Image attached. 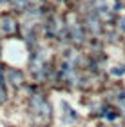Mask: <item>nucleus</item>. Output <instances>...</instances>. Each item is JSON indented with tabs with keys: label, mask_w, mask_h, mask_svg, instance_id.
<instances>
[{
	"label": "nucleus",
	"mask_w": 125,
	"mask_h": 127,
	"mask_svg": "<svg viewBox=\"0 0 125 127\" xmlns=\"http://www.w3.org/2000/svg\"><path fill=\"white\" fill-rule=\"evenodd\" d=\"M60 107H62V124H64V125H69V124H73V122H76L78 114L75 113V109H73L65 100H60Z\"/></svg>",
	"instance_id": "f257e3e1"
},
{
	"label": "nucleus",
	"mask_w": 125,
	"mask_h": 127,
	"mask_svg": "<svg viewBox=\"0 0 125 127\" xmlns=\"http://www.w3.org/2000/svg\"><path fill=\"white\" fill-rule=\"evenodd\" d=\"M7 76H9V80H11V84H13V85H18L22 82V74L18 71H15V69H11V71L7 73Z\"/></svg>",
	"instance_id": "f03ea898"
},
{
	"label": "nucleus",
	"mask_w": 125,
	"mask_h": 127,
	"mask_svg": "<svg viewBox=\"0 0 125 127\" xmlns=\"http://www.w3.org/2000/svg\"><path fill=\"white\" fill-rule=\"evenodd\" d=\"M2 24H4L2 27H4V31H5V33H9V31H13V29H15V22L11 20V18H4V20H2Z\"/></svg>",
	"instance_id": "7ed1b4c3"
},
{
	"label": "nucleus",
	"mask_w": 125,
	"mask_h": 127,
	"mask_svg": "<svg viewBox=\"0 0 125 127\" xmlns=\"http://www.w3.org/2000/svg\"><path fill=\"white\" fill-rule=\"evenodd\" d=\"M111 73H112V74H116V76H122V74L125 73V67L116 65V67H112V69H111Z\"/></svg>",
	"instance_id": "20e7f679"
},
{
	"label": "nucleus",
	"mask_w": 125,
	"mask_h": 127,
	"mask_svg": "<svg viewBox=\"0 0 125 127\" xmlns=\"http://www.w3.org/2000/svg\"><path fill=\"white\" fill-rule=\"evenodd\" d=\"M15 4L18 5L20 9H24V7H25V0H15Z\"/></svg>",
	"instance_id": "39448f33"
},
{
	"label": "nucleus",
	"mask_w": 125,
	"mask_h": 127,
	"mask_svg": "<svg viewBox=\"0 0 125 127\" xmlns=\"http://www.w3.org/2000/svg\"><path fill=\"white\" fill-rule=\"evenodd\" d=\"M120 29L125 33V18H122V20H120Z\"/></svg>",
	"instance_id": "423d86ee"
},
{
	"label": "nucleus",
	"mask_w": 125,
	"mask_h": 127,
	"mask_svg": "<svg viewBox=\"0 0 125 127\" xmlns=\"http://www.w3.org/2000/svg\"><path fill=\"white\" fill-rule=\"evenodd\" d=\"M4 98H5V95H4V91H0V102H2Z\"/></svg>",
	"instance_id": "0eeeda50"
},
{
	"label": "nucleus",
	"mask_w": 125,
	"mask_h": 127,
	"mask_svg": "<svg viewBox=\"0 0 125 127\" xmlns=\"http://www.w3.org/2000/svg\"><path fill=\"white\" fill-rule=\"evenodd\" d=\"M0 2H2V4H7V2H9V0H0Z\"/></svg>",
	"instance_id": "6e6552de"
}]
</instances>
